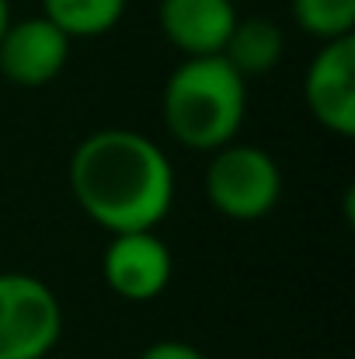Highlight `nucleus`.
<instances>
[{"label": "nucleus", "instance_id": "1", "mask_svg": "<svg viewBox=\"0 0 355 359\" xmlns=\"http://www.w3.org/2000/svg\"><path fill=\"white\" fill-rule=\"evenodd\" d=\"M67 182L84 217L109 234L153 231L174 206V168L136 129L88 133L70 154Z\"/></svg>", "mask_w": 355, "mask_h": 359}, {"label": "nucleus", "instance_id": "2", "mask_svg": "<svg viewBox=\"0 0 355 359\" xmlns=\"http://www.w3.org/2000/svg\"><path fill=\"white\" fill-rule=\"evenodd\" d=\"M160 112L167 133L199 154L237 140L247 116V81L216 56H185L164 84Z\"/></svg>", "mask_w": 355, "mask_h": 359}, {"label": "nucleus", "instance_id": "3", "mask_svg": "<svg viewBox=\"0 0 355 359\" xmlns=\"http://www.w3.org/2000/svg\"><path fill=\"white\" fill-rule=\"evenodd\" d=\"M206 199L216 213L237 224L265 220L282 199V171L275 157L254 143H237L213 150L202 178Z\"/></svg>", "mask_w": 355, "mask_h": 359}, {"label": "nucleus", "instance_id": "4", "mask_svg": "<svg viewBox=\"0 0 355 359\" xmlns=\"http://www.w3.org/2000/svg\"><path fill=\"white\" fill-rule=\"evenodd\" d=\"M63 335V307L32 272H0V359H46Z\"/></svg>", "mask_w": 355, "mask_h": 359}, {"label": "nucleus", "instance_id": "5", "mask_svg": "<svg viewBox=\"0 0 355 359\" xmlns=\"http://www.w3.org/2000/svg\"><path fill=\"white\" fill-rule=\"evenodd\" d=\"M303 98L310 116L328 133L355 136V35L324 42L303 77Z\"/></svg>", "mask_w": 355, "mask_h": 359}, {"label": "nucleus", "instance_id": "6", "mask_svg": "<svg viewBox=\"0 0 355 359\" xmlns=\"http://www.w3.org/2000/svg\"><path fill=\"white\" fill-rule=\"evenodd\" d=\"M70 35L56 28L46 14L11 21L0 35V74L14 88L53 84L70 60Z\"/></svg>", "mask_w": 355, "mask_h": 359}, {"label": "nucleus", "instance_id": "7", "mask_svg": "<svg viewBox=\"0 0 355 359\" xmlns=\"http://www.w3.org/2000/svg\"><path fill=\"white\" fill-rule=\"evenodd\" d=\"M102 272L116 297L132 304H150L167 290L174 258L153 231H125L112 234V241L105 244Z\"/></svg>", "mask_w": 355, "mask_h": 359}, {"label": "nucleus", "instance_id": "8", "mask_svg": "<svg viewBox=\"0 0 355 359\" xmlns=\"http://www.w3.org/2000/svg\"><path fill=\"white\" fill-rule=\"evenodd\" d=\"M234 0H160L157 21L164 39L181 56H216L223 53L237 25Z\"/></svg>", "mask_w": 355, "mask_h": 359}, {"label": "nucleus", "instance_id": "9", "mask_svg": "<svg viewBox=\"0 0 355 359\" xmlns=\"http://www.w3.org/2000/svg\"><path fill=\"white\" fill-rule=\"evenodd\" d=\"M220 56L234 67L244 81L265 77V74H272L282 63V56H286V35L268 18H258V14L254 18H237L234 32H230V39H227V46H223Z\"/></svg>", "mask_w": 355, "mask_h": 359}, {"label": "nucleus", "instance_id": "10", "mask_svg": "<svg viewBox=\"0 0 355 359\" xmlns=\"http://www.w3.org/2000/svg\"><path fill=\"white\" fill-rule=\"evenodd\" d=\"M129 0H42V14L70 39H98L112 32Z\"/></svg>", "mask_w": 355, "mask_h": 359}, {"label": "nucleus", "instance_id": "11", "mask_svg": "<svg viewBox=\"0 0 355 359\" xmlns=\"http://www.w3.org/2000/svg\"><path fill=\"white\" fill-rule=\"evenodd\" d=\"M289 14L321 42L355 35V0H289Z\"/></svg>", "mask_w": 355, "mask_h": 359}, {"label": "nucleus", "instance_id": "12", "mask_svg": "<svg viewBox=\"0 0 355 359\" xmlns=\"http://www.w3.org/2000/svg\"><path fill=\"white\" fill-rule=\"evenodd\" d=\"M139 359H209L202 349H195V346H188V342H181V339H164V342H153V346H146Z\"/></svg>", "mask_w": 355, "mask_h": 359}, {"label": "nucleus", "instance_id": "13", "mask_svg": "<svg viewBox=\"0 0 355 359\" xmlns=\"http://www.w3.org/2000/svg\"><path fill=\"white\" fill-rule=\"evenodd\" d=\"M11 21H14V18H11V0H0V35L7 32Z\"/></svg>", "mask_w": 355, "mask_h": 359}]
</instances>
